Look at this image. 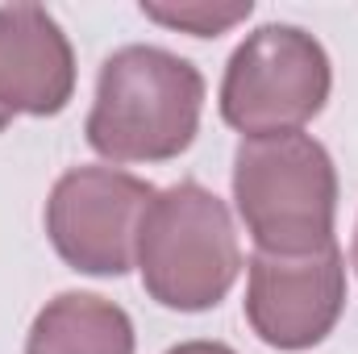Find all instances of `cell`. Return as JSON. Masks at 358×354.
Returning <instances> with one entry per match:
<instances>
[{
	"mask_svg": "<svg viewBox=\"0 0 358 354\" xmlns=\"http://www.w3.org/2000/svg\"><path fill=\"white\" fill-rule=\"evenodd\" d=\"M204 113V76L163 46H121L100 63L88 146L108 163L179 159Z\"/></svg>",
	"mask_w": 358,
	"mask_h": 354,
	"instance_id": "6da1fadb",
	"label": "cell"
},
{
	"mask_svg": "<svg viewBox=\"0 0 358 354\" xmlns=\"http://www.w3.org/2000/svg\"><path fill=\"white\" fill-rule=\"evenodd\" d=\"M238 213L267 255H308L334 242L338 167L313 134L242 138L234 155Z\"/></svg>",
	"mask_w": 358,
	"mask_h": 354,
	"instance_id": "7a4b0ae2",
	"label": "cell"
},
{
	"mask_svg": "<svg viewBox=\"0 0 358 354\" xmlns=\"http://www.w3.org/2000/svg\"><path fill=\"white\" fill-rule=\"evenodd\" d=\"M138 271L146 296L171 313L217 309L242 275V246L225 200L192 179L163 187L142 217Z\"/></svg>",
	"mask_w": 358,
	"mask_h": 354,
	"instance_id": "3957f363",
	"label": "cell"
},
{
	"mask_svg": "<svg viewBox=\"0 0 358 354\" xmlns=\"http://www.w3.org/2000/svg\"><path fill=\"white\" fill-rule=\"evenodd\" d=\"M334 88V67L325 46L300 29L271 21L246 34V42L229 55L221 80V117L246 138L296 134L313 121Z\"/></svg>",
	"mask_w": 358,
	"mask_h": 354,
	"instance_id": "277c9868",
	"label": "cell"
},
{
	"mask_svg": "<svg viewBox=\"0 0 358 354\" xmlns=\"http://www.w3.org/2000/svg\"><path fill=\"white\" fill-rule=\"evenodd\" d=\"M159 192L117 167H71L50 187L46 234L59 259L80 271L117 279L138 263L142 217Z\"/></svg>",
	"mask_w": 358,
	"mask_h": 354,
	"instance_id": "5b68a950",
	"label": "cell"
},
{
	"mask_svg": "<svg viewBox=\"0 0 358 354\" xmlns=\"http://www.w3.org/2000/svg\"><path fill=\"white\" fill-rule=\"evenodd\" d=\"M346 309V255L338 242L308 255L250 259L246 321L271 351H313L321 346Z\"/></svg>",
	"mask_w": 358,
	"mask_h": 354,
	"instance_id": "8992f818",
	"label": "cell"
},
{
	"mask_svg": "<svg viewBox=\"0 0 358 354\" xmlns=\"http://www.w3.org/2000/svg\"><path fill=\"white\" fill-rule=\"evenodd\" d=\"M76 96V50L42 4L0 8V134L13 117H59Z\"/></svg>",
	"mask_w": 358,
	"mask_h": 354,
	"instance_id": "52a82bcc",
	"label": "cell"
},
{
	"mask_svg": "<svg viewBox=\"0 0 358 354\" xmlns=\"http://www.w3.org/2000/svg\"><path fill=\"white\" fill-rule=\"evenodd\" d=\"M134 321L121 304L92 296V292H63L55 296L25 338V354H134Z\"/></svg>",
	"mask_w": 358,
	"mask_h": 354,
	"instance_id": "ba28073f",
	"label": "cell"
},
{
	"mask_svg": "<svg viewBox=\"0 0 358 354\" xmlns=\"http://www.w3.org/2000/svg\"><path fill=\"white\" fill-rule=\"evenodd\" d=\"M142 13L167 29H183L192 38H217L225 29H234L238 21H246L255 13L250 0H238V4H208V0H183V4H146L142 0Z\"/></svg>",
	"mask_w": 358,
	"mask_h": 354,
	"instance_id": "9c48e42d",
	"label": "cell"
},
{
	"mask_svg": "<svg viewBox=\"0 0 358 354\" xmlns=\"http://www.w3.org/2000/svg\"><path fill=\"white\" fill-rule=\"evenodd\" d=\"M167 354H238V351L225 346V342H204V338H196V342H179V346H171Z\"/></svg>",
	"mask_w": 358,
	"mask_h": 354,
	"instance_id": "30bf717a",
	"label": "cell"
},
{
	"mask_svg": "<svg viewBox=\"0 0 358 354\" xmlns=\"http://www.w3.org/2000/svg\"><path fill=\"white\" fill-rule=\"evenodd\" d=\"M350 255H355V267H358V225H355V250Z\"/></svg>",
	"mask_w": 358,
	"mask_h": 354,
	"instance_id": "8fae6325",
	"label": "cell"
}]
</instances>
